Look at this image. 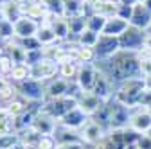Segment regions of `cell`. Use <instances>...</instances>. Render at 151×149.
<instances>
[{"label": "cell", "instance_id": "1", "mask_svg": "<svg viewBox=\"0 0 151 149\" xmlns=\"http://www.w3.org/2000/svg\"><path fill=\"white\" fill-rule=\"evenodd\" d=\"M97 70L113 81V83H122L133 77H142V70H140V61L137 58V52L133 50H119L108 59H99L96 61Z\"/></svg>", "mask_w": 151, "mask_h": 149}, {"label": "cell", "instance_id": "2", "mask_svg": "<svg viewBox=\"0 0 151 149\" xmlns=\"http://www.w3.org/2000/svg\"><path fill=\"white\" fill-rule=\"evenodd\" d=\"M144 90H146L144 77H133V79H128V81H122L117 85L113 99L121 104H124V106H128V108H135L140 102Z\"/></svg>", "mask_w": 151, "mask_h": 149}, {"label": "cell", "instance_id": "3", "mask_svg": "<svg viewBox=\"0 0 151 149\" xmlns=\"http://www.w3.org/2000/svg\"><path fill=\"white\" fill-rule=\"evenodd\" d=\"M74 108H78V97H74V95H65V97H58V99H45L42 102V110L45 113H49L50 117H54L56 120H60L65 113H68Z\"/></svg>", "mask_w": 151, "mask_h": 149}, {"label": "cell", "instance_id": "4", "mask_svg": "<svg viewBox=\"0 0 151 149\" xmlns=\"http://www.w3.org/2000/svg\"><path fill=\"white\" fill-rule=\"evenodd\" d=\"M110 122H108V129H124L129 124V117H131V108L117 102L115 99H110Z\"/></svg>", "mask_w": 151, "mask_h": 149}, {"label": "cell", "instance_id": "5", "mask_svg": "<svg viewBox=\"0 0 151 149\" xmlns=\"http://www.w3.org/2000/svg\"><path fill=\"white\" fill-rule=\"evenodd\" d=\"M56 76H60V65L54 59L43 58L42 61L31 65V77L36 79V81L49 83V81L56 79Z\"/></svg>", "mask_w": 151, "mask_h": 149}, {"label": "cell", "instance_id": "6", "mask_svg": "<svg viewBox=\"0 0 151 149\" xmlns=\"http://www.w3.org/2000/svg\"><path fill=\"white\" fill-rule=\"evenodd\" d=\"M18 95L27 99L29 102H43L45 101V85L42 81H36V79H27L24 83H18L14 85Z\"/></svg>", "mask_w": 151, "mask_h": 149}, {"label": "cell", "instance_id": "7", "mask_svg": "<svg viewBox=\"0 0 151 149\" xmlns=\"http://www.w3.org/2000/svg\"><path fill=\"white\" fill-rule=\"evenodd\" d=\"M129 129L144 135L151 129V113L146 110V106H135L131 108V117H129Z\"/></svg>", "mask_w": 151, "mask_h": 149}, {"label": "cell", "instance_id": "8", "mask_svg": "<svg viewBox=\"0 0 151 149\" xmlns=\"http://www.w3.org/2000/svg\"><path fill=\"white\" fill-rule=\"evenodd\" d=\"M144 36H146V31H140L137 27H128V31L124 34L119 36V45L122 50H140L144 47Z\"/></svg>", "mask_w": 151, "mask_h": 149}, {"label": "cell", "instance_id": "9", "mask_svg": "<svg viewBox=\"0 0 151 149\" xmlns=\"http://www.w3.org/2000/svg\"><path fill=\"white\" fill-rule=\"evenodd\" d=\"M97 77V67L96 63H81L78 68V76H76V83L79 85L81 92H92L93 83Z\"/></svg>", "mask_w": 151, "mask_h": 149}, {"label": "cell", "instance_id": "10", "mask_svg": "<svg viewBox=\"0 0 151 149\" xmlns=\"http://www.w3.org/2000/svg\"><path fill=\"white\" fill-rule=\"evenodd\" d=\"M108 133V129L106 128H103L99 122H96L92 117H90V120L79 129V135H81V138H83V142L85 144H88V145H96L104 135Z\"/></svg>", "mask_w": 151, "mask_h": 149}, {"label": "cell", "instance_id": "11", "mask_svg": "<svg viewBox=\"0 0 151 149\" xmlns=\"http://www.w3.org/2000/svg\"><path fill=\"white\" fill-rule=\"evenodd\" d=\"M40 29V22L32 20L29 16H22L13 24V31H14V38L16 40H25V38H32L38 34Z\"/></svg>", "mask_w": 151, "mask_h": 149}, {"label": "cell", "instance_id": "12", "mask_svg": "<svg viewBox=\"0 0 151 149\" xmlns=\"http://www.w3.org/2000/svg\"><path fill=\"white\" fill-rule=\"evenodd\" d=\"M93 49H96V54H97V61H99V59H108V58H111L115 52L121 50L119 38H115V36L101 34L99 40H97V45L93 47Z\"/></svg>", "mask_w": 151, "mask_h": 149}, {"label": "cell", "instance_id": "13", "mask_svg": "<svg viewBox=\"0 0 151 149\" xmlns=\"http://www.w3.org/2000/svg\"><path fill=\"white\" fill-rule=\"evenodd\" d=\"M106 101L97 97L93 92H81V95L78 97V108H81L88 117H93L97 111L104 106Z\"/></svg>", "mask_w": 151, "mask_h": 149}, {"label": "cell", "instance_id": "14", "mask_svg": "<svg viewBox=\"0 0 151 149\" xmlns=\"http://www.w3.org/2000/svg\"><path fill=\"white\" fill-rule=\"evenodd\" d=\"M90 120V117L85 113V111L81 110V108H74V110H70L68 113H65L58 122L61 124V126H65V128H68V129H74V131H79V129L86 124Z\"/></svg>", "mask_w": 151, "mask_h": 149}, {"label": "cell", "instance_id": "15", "mask_svg": "<svg viewBox=\"0 0 151 149\" xmlns=\"http://www.w3.org/2000/svg\"><path fill=\"white\" fill-rule=\"evenodd\" d=\"M74 81H67L61 77H56L52 81H49L45 85V99H58V97H65L70 94Z\"/></svg>", "mask_w": 151, "mask_h": 149}, {"label": "cell", "instance_id": "16", "mask_svg": "<svg viewBox=\"0 0 151 149\" xmlns=\"http://www.w3.org/2000/svg\"><path fill=\"white\" fill-rule=\"evenodd\" d=\"M129 25L137 27L140 31H147L151 27V11L144 6V4H135L133 6V13L129 18Z\"/></svg>", "mask_w": 151, "mask_h": 149}, {"label": "cell", "instance_id": "17", "mask_svg": "<svg viewBox=\"0 0 151 149\" xmlns=\"http://www.w3.org/2000/svg\"><path fill=\"white\" fill-rule=\"evenodd\" d=\"M32 128L42 137L43 135H54L56 128H58V120H56L54 117H50L49 113H45L43 110H40L38 115H36V119H34V122H32Z\"/></svg>", "mask_w": 151, "mask_h": 149}, {"label": "cell", "instance_id": "18", "mask_svg": "<svg viewBox=\"0 0 151 149\" xmlns=\"http://www.w3.org/2000/svg\"><path fill=\"white\" fill-rule=\"evenodd\" d=\"M129 27V22L124 20V18L121 16H113V18H108L106 20V25L103 29V34L106 36H115V38H119L121 34H124Z\"/></svg>", "mask_w": 151, "mask_h": 149}, {"label": "cell", "instance_id": "19", "mask_svg": "<svg viewBox=\"0 0 151 149\" xmlns=\"http://www.w3.org/2000/svg\"><path fill=\"white\" fill-rule=\"evenodd\" d=\"M16 135H18V145H22L24 149H36L38 144H40V138H42V135L32 126L18 131Z\"/></svg>", "mask_w": 151, "mask_h": 149}, {"label": "cell", "instance_id": "20", "mask_svg": "<svg viewBox=\"0 0 151 149\" xmlns=\"http://www.w3.org/2000/svg\"><path fill=\"white\" fill-rule=\"evenodd\" d=\"M119 0H99L97 4L92 6V11L93 14H101L104 18H113L117 16V11H119Z\"/></svg>", "mask_w": 151, "mask_h": 149}, {"label": "cell", "instance_id": "21", "mask_svg": "<svg viewBox=\"0 0 151 149\" xmlns=\"http://www.w3.org/2000/svg\"><path fill=\"white\" fill-rule=\"evenodd\" d=\"M22 13H24V16H29V18H32V20L40 22V24L45 22V18L49 16V11L42 4V0H34V2H31L27 7L22 9Z\"/></svg>", "mask_w": 151, "mask_h": 149}, {"label": "cell", "instance_id": "22", "mask_svg": "<svg viewBox=\"0 0 151 149\" xmlns=\"http://www.w3.org/2000/svg\"><path fill=\"white\" fill-rule=\"evenodd\" d=\"M36 38H38V42L42 43V47H49V45H54V43H60L58 36H56V32H54L50 24H40V29H38Z\"/></svg>", "mask_w": 151, "mask_h": 149}, {"label": "cell", "instance_id": "23", "mask_svg": "<svg viewBox=\"0 0 151 149\" xmlns=\"http://www.w3.org/2000/svg\"><path fill=\"white\" fill-rule=\"evenodd\" d=\"M76 52V61L79 65L81 63H96L97 61V54L93 47H83V45H76L74 47Z\"/></svg>", "mask_w": 151, "mask_h": 149}, {"label": "cell", "instance_id": "24", "mask_svg": "<svg viewBox=\"0 0 151 149\" xmlns=\"http://www.w3.org/2000/svg\"><path fill=\"white\" fill-rule=\"evenodd\" d=\"M14 117L6 108H0V135H14Z\"/></svg>", "mask_w": 151, "mask_h": 149}, {"label": "cell", "instance_id": "25", "mask_svg": "<svg viewBox=\"0 0 151 149\" xmlns=\"http://www.w3.org/2000/svg\"><path fill=\"white\" fill-rule=\"evenodd\" d=\"M27 79H31V65H27V63L14 65L13 72L9 74V81L14 83V85H18V83L27 81Z\"/></svg>", "mask_w": 151, "mask_h": 149}, {"label": "cell", "instance_id": "26", "mask_svg": "<svg viewBox=\"0 0 151 149\" xmlns=\"http://www.w3.org/2000/svg\"><path fill=\"white\" fill-rule=\"evenodd\" d=\"M29 106H31V102L27 101V99H24V97H20V95H16L9 104H7V111L13 115V117H18V115H22V113H25V111L29 110Z\"/></svg>", "mask_w": 151, "mask_h": 149}, {"label": "cell", "instance_id": "27", "mask_svg": "<svg viewBox=\"0 0 151 149\" xmlns=\"http://www.w3.org/2000/svg\"><path fill=\"white\" fill-rule=\"evenodd\" d=\"M78 68L79 63H60V77L67 79V81H76V76H78Z\"/></svg>", "mask_w": 151, "mask_h": 149}, {"label": "cell", "instance_id": "28", "mask_svg": "<svg viewBox=\"0 0 151 149\" xmlns=\"http://www.w3.org/2000/svg\"><path fill=\"white\" fill-rule=\"evenodd\" d=\"M106 20H108V18H104L101 14H90L86 18V29L97 32V34H103V29L106 25Z\"/></svg>", "mask_w": 151, "mask_h": 149}, {"label": "cell", "instance_id": "29", "mask_svg": "<svg viewBox=\"0 0 151 149\" xmlns=\"http://www.w3.org/2000/svg\"><path fill=\"white\" fill-rule=\"evenodd\" d=\"M2 9H4V14H6V20H9V22H13V24L18 20V18L24 16L22 7L16 6L14 2H6V4H2Z\"/></svg>", "mask_w": 151, "mask_h": 149}, {"label": "cell", "instance_id": "30", "mask_svg": "<svg viewBox=\"0 0 151 149\" xmlns=\"http://www.w3.org/2000/svg\"><path fill=\"white\" fill-rule=\"evenodd\" d=\"M67 20H68V29L72 36H79L86 29V16H72V18H67Z\"/></svg>", "mask_w": 151, "mask_h": 149}, {"label": "cell", "instance_id": "31", "mask_svg": "<svg viewBox=\"0 0 151 149\" xmlns=\"http://www.w3.org/2000/svg\"><path fill=\"white\" fill-rule=\"evenodd\" d=\"M99 36H101V34L93 32V31H90V29H85V31L78 36V45H83V47H96Z\"/></svg>", "mask_w": 151, "mask_h": 149}, {"label": "cell", "instance_id": "32", "mask_svg": "<svg viewBox=\"0 0 151 149\" xmlns=\"http://www.w3.org/2000/svg\"><path fill=\"white\" fill-rule=\"evenodd\" d=\"M14 59L11 58V56L6 52V50H2L0 52V76H6V77H9V74L13 72V68H14Z\"/></svg>", "mask_w": 151, "mask_h": 149}, {"label": "cell", "instance_id": "33", "mask_svg": "<svg viewBox=\"0 0 151 149\" xmlns=\"http://www.w3.org/2000/svg\"><path fill=\"white\" fill-rule=\"evenodd\" d=\"M42 4L47 7L49 13L56 16H63V0H42Z\"/></svg>", "mask_w": 151, "mask_h": 149}, {"label": "cell", "instance_id": "34", "mask_svg": "<svg viewBox=\"0 0 151 149\" xmlns=\"http://www.w3.org/2000/svg\"><path fill=\"white\" fill-rule=\"evenodd\" d=\"M13 38H14L13 22L4 20L2 24H0V40H2V42H7V40H13Z\"/></svg>", "mask_w": 151, "mask_h": 149}, {"label": "cell", "instance_id": "35", "mask_svg": "<svg viewBox=\"0 0 151 149\" xmlns=\"http://www.w3.org/2000/svg\"><path fill=\"white\" fill-rule=\"evenodd\" d=\"M18 145V135H0V149H14Z\"/></svg>", "mask_w": 151, "mask_h": 149}, {"label": "cell", "instance_id": "36", "mask_svg": "<svg viewBox=\"0 0 151 149\" xmlns=\"http://www.w3.org/2000/svg\"><path fill=\"white\" fill-rule=\"evenodd\" d=\"M18 43H20V47L24 49V50H38V49H42V43L38 42V38L36 36H32V38H25V40H16Z\"/></svg>", "mask_w": 151, "mask_h": 149}, {"label": "cell", "instance_id": "37", "mask_svg": "<svg viewBox=\"0 0 151 149\" xmlns=\"http://www.w3.org/2000/svg\"><path fill=\"white\" fill-rule=\"evenodd\" d=\"M93 149H119L117 147V144H115V140H113L111 138V135H110V131L96 144V145H93Z\"/></svg>", "mask_w": 151, "mask_h": 149}, {"label": "cell", "instance_id": "38", "mask_svg": "<svg viewBox=\"0 0 151 149\" xmlns=\"http://www.w3.org/2000/svg\"><path fill=\"white\" fill-rule=\"evenodd\" d=\"M42 59H43L42 49H38V50H29V52L25 54V63H27V65H34V63H38V61H42Z\"/></svg>", "mask_w": 151, "mask_h": 149}, {"label": "cell", "instance_id": "39", "mask_svg": "<svg viewBox=\"0 0 151 149\" xmlns=\"http://www.w3.org/2000/svg\"><path fill=\"white\" fill-rule=\"evenodd\" d=\"M56 145H58V142H56V138L52 135H43L40 138V144H38L40 149H56Z\"/></svg>", "mask_w": 151, "mask_h": 149}, {"label": "cell", "instance_id": "40", "mask_svg": "<svg viewBox=\"0 0 151 149\" xmlns=\"http://www.w3.org/2000/svg\"><path fill=\"white\" fill-rule=\"evenodd\" d=\"M137 147H139V149H151V137H149L147 133L140 135L139 140H137Z\"/></svg>", "mask_w": 151, "mask_h": 149}, {"label": "cell", "instance_id": "41", "mask_svg": "<svg viewBox=\"0 0 151 149\" xmlns=\"http://www.w3.org/2000/svg\"><path fill=\"white\" fill-rule=\"evenodd\" d=\"M131 13H133V7H131V6H119L117 16H121V18H124V20H128V22H129Z\"/></svg>", "mask_w": 151, "mask_h": 149}, {"label": "cell", "instance_id": "42", "mask_svg": "<svg viewBox=\"0 0 151 149\" xmlns=\"http://www.w3.org/2000/svg\"><path fill=\"white\" fill-rule=\"evenodd\" d=\"M56 149H85V142H65L58 144Z\"/></svg>", "mask_w": 151, "mask_h": 149}, {"label": "cell", "instance_id": "43", "mask_svg": "<svg viewBox=\"0 0 151 149\" xmlns=\"http://www.w3.org/2000/svg\"><path fill=\"white\" fill-rule=\"evenodd\" d=\"M119 4L121 6H131V7H133L135 4H139V0H119Z\"/></svg>", "mask_w": 151, "mask_h": 149}, {"label": "cell", "instance_id": "44", "mask_svg": "<svg viewBox=\"0 0 151 149\" xmlns=\"http://www.w3.org/2000/svg\"><path fill=\"white\" fill-rule=\"evenodd\" d=\"M144 85H146V90H151V74L144 76Z\"/></svg>", "mask_w": 151, "mask_h": 149}, {"label": "cell", "instance_id": "45", "mask_svg": "<svg viewBox=\"0 0 151 149\" xmlns=\"http://www.w3.org/2000/svg\"><path fill=\"white\" fill-rule=\"evenodd\" d=\"M6 20V14H4V9H2V4H0V24Z\"/></svg>", "mask_w": 151, "mask_h": 149}, {"label": "cell", "instance_id": "46", "mask_svg": "<svg viewBox=\"0 0 151 149\" xmlns=\"http://www.w3.org/2000/svg\"><path fill=\"white\" fill-rule=\"evenodd\" d=\"M85 2H86V4H90V6H93V4H97L99 0H85Z\"/></svg>", "mask_w": 151, "mask_h": 149}, {"label": "cell", "instance_id": "47", "mask_svg": "<svg viewBox=\"0 0 151 149\" xmlns=\"http://www.w3.org/2000/svg\"><path fill=\"white\" fill-rule=\"evenodd\" d=\"M144 6H146L149 11H151V0H146V2H144Z\"/></svg>", "mask_w": 151, "mask_h": 149}, {"label": "cell", "instance_id": "48", "mask_svg": "<svg viewBox=\"0 0 151 149\" xmlns=\"http://www.w3.org/2000/svg\"><path fill=\"white\" fill-rule=\"evenodd\" d=\"M146 110H147V111H149V113H151V101H149V102L146 104Z\"/></svg>", "mask_w": 151, "mask_h": 149}, {"label": "cell", "instance_id": "49", "mask_svg": "<svg viewBox=\"0 0 151 149\" xmlns=\"http://www.w3.org/2000/svg\"><path fill=\"white\" fill-rule=\"evenodd\" d=\"M2 50H4V42L0 40V52H2Z\"/></svg>", "mask_w": 151, "mask_h": 149}, {"label": "cell", "instance_id": "50", "mask_svg": "<svg viewBox=\"0 0 151 149\" xmlns=\"http://www.w3.org/2000/svg\"><path fill=\"white\" fill-rule=\"evenodd\" d=\"M85 149H93V145H88V144H85Z\"/></svg>", "mask_w": 151, "mask_h": 149}, {"label": "cell", "instance_id": "51", "mask_svg": "<svg viewBox=\"0 0 151 149\" xmlns=\"http://www.w3.org/2000/svg\"><path fill=\"white\" fill-rule=\"evenodd\" d=\"M6 2H11V0H0V4H6Z\"/></svg>", "mask_w": 151, "mask_h": 149}, {"label": "cell", "instance_id": "52", "mask_svg": "<svg viewBox=\"0 0 151 149\" xmlns=\"http://www.w3.org/2000/svg\"><path fill=\"white\" fill-rule=\"evenodd\" d=\"M14 149H24V147H22V145H16V147H14Z\"/></svg>", "mask_w": 151, "mask_h": 149}, {"label": "cell", "instance_id": "53", "mask_svg": "<svg viewBox=\"0 0 151 149\" xmlns=\"http://www.w3.org/2000/svg\"><path fill=\"white\" fill-rule=\"evenodd\" d=\"M139 2H140V4H144V2H146V0H139Z\"/></svg>", "mask_w": 151, "mask_h": 149}, {"label": "cell", "instance_id": "54", "mask_svg": "<svg viewBox=\"0 0 151 149\" xmlns=\"http://www.w3.org/2000/svg\"><path fill=\"white\" fill-rule=\"evenodd\" d=\"M147 31H151V27H149V29H147Z\"/></svg>", "mask_w": 151, "mask_h": 149}, {"label": "cell", "instance_id": "55", "mask_svg": "<svg viewBox=\"0 0 151 149\" xmlns=\"http://www.w3.org/2000/svg\"><path fill=\"white\" fill-rule=\"evenodd\" d=\"M36 149H40V147H36Z\"/></svg>", "mask_w": 151, "mask_h": 149}]
</instances>
